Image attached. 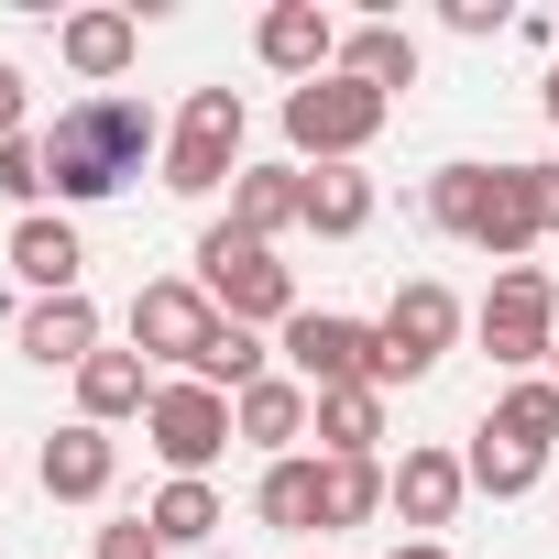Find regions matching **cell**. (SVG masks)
Masks as SVG:
<instances>
[{
  "label": "cell",
  "instance_id": "1",
  "mask_svg": "<svg viewBox=\"0 0 559 559\" xmlns=\"http://www.w3.org/2000/svg\"><path fill=\"white\" fill-rule=\"evenodd\" d=\"M154 154H165V143H154V110H143L132 88L67 99V110H56V132H45V176H56V198H78V209L121 198Z\"/></svg>",
  "mask_w": 559,
  "mask_h": 559
},
{
  "label": "cell",
  "instance_id": "2",
  "mask_svg": "<svg viewBox=\"0 0 559 559\" xmlns=\"http://www.w3.org/2000/svg\"><path fill=\"white\" fill-rule=\"evenodd\" d=\"M428 219H439L450 241L493 252V274H504V263H526V241H537L526 165H439V176H428Z\"/></svg>",
  "mask_w": 559,
  "mask_h": 559
},
{
  "label": "cell",
  "instance_id": "3",
  "mask_svg": "<svg viewBox=\"0 0 559 559\" xmlns=\"http://www.w3.org/2000/svg\"><path fill=\"white\" fill-rule=\"evenodd\" d=\"M198 286H209V308L230 319V330H263V319H297V274L274 263V241H252V230H209L198 241Z\"/></svg>",
  "mask_w": 559,
  "mask_h": 559
},
{
  "label": "cell",
  "instance_id": "4",
  "mask_svg": "<svg viewBox=\"0 0 559 559\" xmlns=\"http://www.w3.org/2000/svg\"><path fill=\"white\" fill-rule=\"evenodd\" d=\"M450 341H461V297L439 286V274L395 286V308L373 319V384H417V373H439Z\"/></svg>",
  "mask_w": 559,
  "mask_h": 559
},
{
  "label": "cell",
  "instance_id": "5",
  "mask_svg": "<svg viewBox=\"0 0 559 559\" xmlns=\"http://www.w3.org/2000/svg\"><path fill=\"white\" fill-rule=\"evenodd\" d=\"M384 110H395L384 88H362V78H341V67H330V78L286 88V143H297V154H319V165H352V154L384 132Z\"/></svg>",
  "mask_w": 559,
  "mask_h": 559
},
{
  "label": "cell",
  "instance_id": "6",
  "mask_svg": "<svg viewBox=\"0 0 559 559\" xmlns=\"http://www.w3.org/2000/svg\"><path fill=\"white\" fill-rule=\"evenodd\" d=\"M143 439H154V461H165L176 483H209V461H219L241 428H230V395H219V384L176 373V384H154V406H143Z\"/></svg>",
  "mask_w": 559,
  "mask_h": 559
},
{
  "label": "cell",
  "instance_id": "7",
  "mask_svg": "<svg viewBox=\"0 0 559 559\" xmlns=\"http://www.w3.org/2000/svg\"><path fill=\"white\" fill-rule=\"evenodd\" d=\"M472 330H483L493 373H526V362H548V341H559V286H548V263H504Z\"/></svg>",
  "mask_w": 559,
  "mask_h": 559
},
{
  "label": "cell",
  "instance_id": "8",
  "mask_svg": "<svg viewBox=\"0 0 559 559\" xmlns=\"http://www.w3.org/2000/svg\"><path fill=\"white\" fill-rule=\"evenodd\" d=\"M230 176H241V88H198L187 121H176V143H165V187L176 198H209Z\"/></svg>",
  "mask_w": 559,
  "mask_h": 559
},
{
  "label": "cell",
  "instance_id": "9",
  "mask_svg": "<svg viewBox=\"0 0 559 559\" xmlns=\"http://www.w3.org/2000/svg\"><path fill=\"white\" fill-rule=\"evenodd\" d=\"M286 373H297L308 395L373 384V319H341V308H297V319H286Z\"/></svg>",
  "mask_w": 559,
  "mask_h": 559
},
{
  "label": "cell",
  "instance_id": "10",
  "mask_svg": "<svg viewBox=\"0 0 559 559\" xmlns=\"http://www.w3.org/2000/svg\"><path fill=\"white\" fill-rule=\"evenodd\" d=\"M230 319L209 308V286H132V352L143 362H209V341H219Z\"/></svg>",
  "mask_w": 559,
  "mask_h": 559
},
{
  "label": "cell",
  "instance_id": "11",
  "mask_svg": "<svg viewBox=\"0 0 559 559\" xmlns=\"http://www.w3.org/2000/svg\"><path fill=\"white\" fill-rule=\"evenodd\" d=\"M252 56H263L274 78H297V88H308V78H330V67H341V23L319 12V0H274L263 34H252Z\"/></svg>",
  "mask_w": 559,
  "mask_h": 559
},
{
  "label": "cell",
  "instance_id": "12",
  "mask_svg": "<svg viewBox=\"0 0 559 559\" xmlns=\"http://www.w3.org/2000/svg\"><path fill=\"white\" fill-rule=\"evenodd\" d=\"M230 428H241L252 450H274V461H297V439L319 428V395H308L297 373H263V384L230 395Z\"/></svg>",
  "mask_w": 559,
  "mask_h": 559
},
{
  "label": "cell",
  "instance_id": "13",
  "mask_svg": "<svg viewBox=\"0 0 559 559\" xmlns=\"http://www.w3.org/2000/svg\"><path fill=\"white\" fill-rule=\"evenodd\" d=\"M110 483H121V439H110V428L78 417V428L45 439V493H56V504H99Z\"/></svg>",
  "mask_w": 559,
  "mask_h": 559
},
{
  "label": "cell",
  "instance_id": "14",
  "mask_svg": "<svg viewBox=\"0 0 559 559\" xmlns=\"http://www.w3.org/2000/svg\"><path fill=\"white\" fill-rule=\"evenodd\" d=\"M461 493H472L461 450H406V461H395V515H406L417 537H439V526L461 515Z\"/></svg>",
  "mask_w": 559,
  "mask_h": 559
},
{
  "label": "cell",
  "instance_id": "15",
  "mask_svg": "<svg viewBox=\"0 0 559 559\" xmlns=\"http://www.w3.org/2000/svg\"><path fill=\"white\" fill-rule=\"evenodd\" d=\"M88 352H99V308H88V297H34V308H23V362L78 373Z\"/></svg>",
  "mask_w": 559,
  "mask_h": 559
},
{
  "label": "cell",
  "instance_id": "16",
  "mask_svg": "<svg viewBox=\"0 0 559 559\" xmlns=\"http://www.w3.org/2000/svg\"><path fill=\"white\" fill-rule=\"evenodd\" d=\"M12 274H23L34 297H88V286H78V274H88V252H78V230H67V219H45V209L12 230Z\"/></svg>",
  "mask_w": 559,
  "mask_h": 559
},
{
  "label": "cell",
  "instance_id": "17",
  "mask_svg": "<svg viewBox=\"0 0 559 559\" xmlns=\"http://www.w3.org/2000/svg\"><path fill=\"white\" fill-rule=\"evenodd\" d=\"M132 45H143V23H132V12H67V34H56V56L88 78V99L132 67Z\"/></svg>",
  "mask_w": 559,
  "mask_h": 559
},
{
  "label": "cell",
  "instance_id": "18",
  "mask_svg": "<svg viewBox=\"0 0 559 559\" xmlns=\"http://www.w3.org/2000/svg\"><path fill=\"white\" fill-rule=\"evenodd\" d=\"M143 406H154L143 352H88V362H78V417H88V428H121V417H143Z\"/></svg>",
  "mask_w": 559,
  "mask_h": 559
},
{
  "label": "cell",
  "instance_id": "19",
  "mask_svg": "<svg viewBox=\"0 0 559 559\" xmlns=\"http://www.w3.org/2000/svg\"><path fill=\"white\" fill-rule=\"evenodd\" d=\"M297 219H308V176H297V165H241V187H230V230L274 241V230H297Z\"/></svg>",
  "mask_w": 559,
  "mask_h": 559
},
{
  "label": "cell",
  "instance_id": "20",
  "mask_svg": "<svg viewBox=\"0 0 559 559\" xmlns=\"http://www.w3.org/2000/svg\"><path fill=\"white\" fill-rule=\"evenodd\" d=\"M341 78H362V88H417V34L406 23H362V34H341Z\"/></svg>",
  "mask_w": 559,
  "mask_h": 559
},
{
  "label": "cell",
  "instance_id": "21",
  "mask_svg": "<svg viewBox=\"0 0 559 559\" xmlns=\"http://www.w3.org/2000/svg\"><path fill=\"white\" fill-rule=\"evenodd\" d=\"M252 504H263L274 537H319V526H330V504H319V461H263V493H252Z\"/></svg>",
  "mask_w": 559,
  "mask_h": 559
},
{
  "label": "cell",
  "instance_id": "22",
  "mask_svg": "<svg viewBox=\"0 0 559 559\" xmlns=\"http://www.w3.org/2000/svg\"><path fill=\"white\" fill-rule=\"evenodd\" d=\"M373 439H384V384L319 395V450H330V461H373Z\"/></svg>",
  "mask_w": 559,
  "mask_h": 559
},
{
  "label": "cell",
  "instance_id": "23",
  "mask_svg": "<svg viewBox=\"0 0 559 559\" xmlns=\"http://www.w3.org/2000/svg\"><path fill=\"white\" fill-rule=\"evenodd\" d=\"M362 219H373V176H362V165H319V176H308V230H319V241H352Z\"/></svg>",
  "mask_w": 559,
  "mask_h": 559
},
{
  "label": "cell",
  "instance_id": "24",
  "mask_svg": "<svg viewBox=\"0 0 559 559\" xmlns=\"http://www.w3.org/2000/svg\"><path fill=\"white\" fill-rule=\"evenodd\" d=\"M537 461H548V450H526V439H504V428H483L461 472H472V483H483L493 504H515V493H537Z\"/></svg>",
  "mask_w": 559,
  "mask_h": 559
},
{
  "label": "cell",
  "instance_id": "25",
  "mask_svg": "<svg viewBox=\"0 0 559 559\" xmlns=\"http://www.w3.org/2000/svg\"><path fill=\"white\" fill-rule=\"evenodd\" d=\"M319 504H330V526H362L373 504H395V472L384 461H319Z\"/></svg>",
  "mask_w": 559,
  "mask_h": 559
},
{
  "label": "cell",
  "instance_id": "26",
  "mask_svg": "<svg viewBox=\"0 0 559 559\" xmlns=\"http://www.w3.org/2000/svg\"><path fill=\"white\" fill-rule=\"evenodd\" d=\"M143 526H154L165 548H198V537H219V493H209V483H165V493L143 504Z\"/></svg>",
  "mask_w": 559,
  "mask_h": 559
},
{
  "label": "cell",
  "instance_id": "27",
  "mask_svg": "<svg viewBox=\"0 0 559 559\" xmlns=\"http://www.w3.org/2000/svg\"><path fill=\"white\" fill-rule=\"evenodd\" d=\"M483 428H504V439H526V450H548V439H559V384H548V373H526V384H504Z\"/></svg>",
  "mask_w": 559,
  "mask_h": 559
},
{
  "label": "cell",
  "instance_id": "28",
  "mask_svg": "<svg viewBox=\"0 0 559 559\" xmlns=\"http://www.w3.org/2000/svg\"><path fill=\"white\" fill-rule=\"evenodd\" d=\"M263 362H274V352H263L252 330H219L209 362H198V384H230V395H241V384H263Z\"/></svg>",
  "mask_w": 559,
  "mask_h": 559
},
{
  "label": "cell",
  "instance_id": "29",
  "mask_svg": "<svg viewBox=\"0 0 559 559\" xmlns=\"http://www.w3.org/2000/svg\"><path fill=\"white\" fill-rule=\"evenodd\" d=\"M45 187H56V176H45V132H23V143H0V198H23V219L45 209Z\"/></svg>",
  "mask_w": 559,
  "mask_h": 559
},
{
  "label": "cell",
  "instance_id": "30",
  "mask_svg": "<svg viewBox=\"0 0 559 559\" xmlns=\"http://www.w3.org/2000/svg\"><path fill=\"white\" fill-rule=\"evenodd\" d=\"M99 559H165V537L143 515H121V526H99Z\"/></svg>",
  "mask_w": 559,
  "mask_h": 559
},
{
  "label": "cell",
  "instance_id": "31",
  "mask_svg": "<svg viewBox=\"0 0 559 559\" xmlns=\"http://www.w3.org/2000/svg\"><path fill=\"white\" fill-rule=\"evenodd\" d=\"M526 198H537V241L559 230V165H526Z\"/></svg>",
  "mask_w": 559,
  "mask_h": 559
},
{
  "label": "cell",
  "instance_id": "32",
  "mask_svg": "<svg viewBox=\"0 0 559 559\" xmlns=\"http://www.w3.org/2000/svg\"><path fill=\"white\" fill-rule=\"evenodd\" d=\"M0 143H23V67L0 56Z\"/></svg>",
  "mask_w": 559,
  "mask_h": 559
},
{
  "label": "cell",
  "instance_id": "33",
  "mask_svg": "<svg viewBox=\"0 0 559 559\" xmlns=\"http://www.w3.org/2000/svg\"><path fill=\"white\" fill-rule=\"evenodd\" d=\"M450 34H504V0H450Z\"/></svg>",
  "mask_w": 559,
  "mask_h": 559
},
{
  "label": "cell",
  "instance_id": "34",
  "mask_svg": "<svg viewBox=\"0 0 559 559\" xmlns=\"http://www.w3.org/2000/svg\"><path fill=\"white\" fill-rule=\"evenodd\" d=\"M395 559H450V548H439V537H406V548H395Z\"/></svg>",
  "mask_w": 559,
  "mask_h": 559
},
{
  "label": "cell",
  "instance_id": "35",
  "mask_svg": "<svg viewBox=\"0 0 559 559\" xmlns=\"http://www.w3.org/2000/svg\"><path fill=\"white\" fill-rule=\"evenodd\" d=\"M548 121H559V67H548Z\"/></svg>",
  "mask_w": 559,
  "mask_h": 559
},
{
  "label": "cell",
  "instance_id": "36",
  "mask_svg": "<svg viewBox=\"0 0 559 559\" xmlns=\"http://www.w3.org/2000/svg\"><path fill=\"white\" fill-rule=\"evenodd\" d=\"M548 384H559V341H548Z\"/></svg>",
  "mask_w": 559,
  "mask_h": 559
}]
</instances>
